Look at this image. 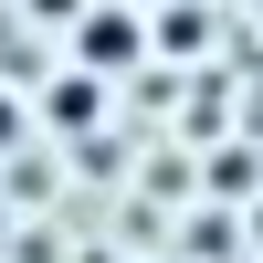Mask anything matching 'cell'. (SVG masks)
<instances>
[{"label":"cell","mask_w":263,"mask_h":263,"mask_svg":"<svg viewBox=\"0 0 263 263\" xmlns=\"http://www.w3.org/2000/svg\"><path fill=\"white\" fill-rule=\"evenodd\" d=\"M95 105H105V84H95V74H53V84H42V116L74 126V137L95 126Z\"/></svg>","instance_id":"7a4b0ae2"},{"label":"cell","mask_w":263,"mask_h":263,"mask_svg":"<svg viewBox=\"0 0 263 263\" xmlns=\"http://www.w3.org/2000/svg\"><path fill=\"white\" fill-rule=\"evenodd\" d=\"M200 42H211V11H200V0H168L158 32H147V53H200Z\"/></svg>","instance_id":"3957f363"},{"label":"cell","mask_w":263,"mask_h":263,"mask_svg":"<svg viewBox=\"0 0 263 263\" xmlns=\"http://www.w3.org/2000/svg\"><path fill=\"white\" fill-rule=\"evenodd\" d=\"M21 126H32V116H21L11 95H0V158H11V147H21Z\"/></svg>","instance_id":"277c9868"},{"label":"cell","mask_w":263,"mask_h":263,"mask_svg":"<svg viewBox=\"0 0 263 263\" xmlns=\"http://www.w3.org/2000/svg\"><path fill=\"white\" fill-rule=\"evenodd\" d=\"M137 63H147V21L116 11V0H84V21H74V74L116 84V74H137Z\"/></svg>","instance_id":"6da1fadb"},{"label":"cell","mask_w":263,"mask_h":263,"mask_svg":"<svg viewBox=\"0 0 263 263\" xmlns=\"http://www.w3.org/2000/svg\"><path fill=\"white\" fill-rule=\"evenodd\" d=\"M32 21H84V0H21Z\"/></svg>","instance_id":"5b68a950"},{"label":"cell","mask_w":263,"mask_h":263,"mask_svg":"<svg viewBox=\"0 0 263 263\" xmlns=\"http://www.w3.org/2000/svg\"><path fill=\"white\" fill-rule=\"evenodd\" d=\"M253 232H263V200H253Z\"/></svg>","instance_id":"8992f818"}]
</instances>
